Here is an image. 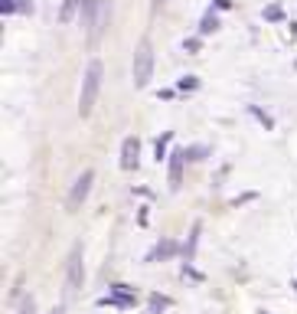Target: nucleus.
Segmentation results:
<instances>
[{"label":"nucleus","instance_id":"nucleus-1","mask_svg":"<svg viewBox=\"0 0 297 314\" xmlns=\"http://www.w3.org/2000/svg\"><path fill=\"white\" fill-rule=\"evenodd\" d=\"M98 88H101V63L92 59L85 69V79H82V95H78V115H88L95 98H98Z\"/></svg>","mask_w":297,"mask_h":314},{"label":"nucleus","instance_id":"nucleus-2","mask_svg":"<svg viewBox=\"0 0 297 314\" xmlns=\"http://www.w3.org/2000/svg\"><path fill=\"white\" fill-rule=\"evenodd\" d=\"M150 72H154V49H150V40H141L134 49V85L144 88L150 82Z\"/></svg>","mask_w":297,"mask_h":314},{"label":"nucleus","instance_id":"nucleus-3","mask_svg":"<svg viewBox=\"0 0 297 314\" xmlns=\"http://www.w3.org/2000/svg\"><path fill=\"white\" fill-rule=\"evenodd\" d=\"M92 180H95V173H92V170H82V177L72 184V193H69V209H78V206L85 203L88 190H92Z\"/></svg>","mask_w":297,"mask_h":314},{"label":"nucleus","instance_id":"nucleus-4","mask_svg":"<svg viewBox=\"0 0 297 314\" xmlns=\"http://www.w3.org/2000/svg\"><path fill=\"white\" fill-rule=\"evenodd\" d=\"M82 278H85V269H82V246H72V255H69V292H78V288H82Z\"/></svg>","mask_w":297,"mask_h":314},{"label":"nucleus","instance_id":"nucleus-5","mask_svg":"<svg viewBox=\"0 0 297 314\" xmlns=\"http://www.w3.org/2000/svg\"><path fill=\"white\" fill-rule=\"evenodd\" d=\"M137 154H141V141L137 138H124V144H121V167L124 170L137 167Z\"/></svg>","mask_w":297,"mask_h":314},{"label":"nucleus","instance_id":"nucleus-6","mask_svg":"<svg viewBox=\"0 0 297 314\" xmlns=\"http://www.w3.org/2000/svg\"><path fill=\"white\" fill-rule=\"evenodd\" d=\"M183 161H186V147H176L170 154V187H180V173H183Z\"/></svg>","mask_w":297,"mask_h":314},{"label":"nucleus","instance_id":"nucleus-7","mask_svg":"<svg viewBox=\"0 0 297 314\" xmlns=\"http://www.w3.org/2000/svg\"><path fill=\"white\" fill-rule=\"evenodd\" d=\"M98 10H101V0H82V23L88 26V33L95 30V20H98L95 13Z\"/></svg>","mask_w":297,"mask_h":314},{"label":"nucleus","instance_id":"nucleus-8","mask_svg":"<svg viewBox=\"0 0 297 314\" xmlns=\"http://www.w3.org/2000/svg\"><path fill=\"white\" fill-rule=\"evenodd\" d=\"M0 7H3V13H30L33 10V3L30 0H0Z\"/></svg>","mask_w":297,"mask_h":314},{"label":"nucleus","instance_id":"nucleus-9","mask_svg":"<svg viewBox=\"0 0 297 314\" xmlns=\"http://www.w3.org/2000/svg\"><path fill=\"white\" fill-rule=\"evenodd\" d=\"M176 252V242H170V239H167V242H160V246H157L154 252H150V255H147V262H154V259H167V255H173Z\"/></svg>","mask_w":297,"mask_h":314},{"label":"nucleus","instance_id":"nucleus-10","mask_svg":"<svg viewBox=\"0 0 297 314\" xmlns=\"http://www.w3.org/2000/svg\"><path fill=\"white\" fill-rule=\"evenodd\" d=\"M196 242H199V226H193V232H189V242L183 246V255H186V265L193 262V255H196Z\"/></svg>","mask_w":297,"mask_h":314},{"label":"nucleus","instance_id":"nucleus-11","mask_svg":"<svg viewBox=\"0 0 297 314\" xmlns=\"http://www.w3.org/2000/svg\"><path fill=\"white\" fill-rule=\"evenodd\" d=\"M212 30H219V17H216V13H206V17H203V26H199V33L206 36V33H212Z\"/></svg>","mask_w":297,"mask_h":314},{"label":"nucleus","instance_id":"nucleus-12","mask_svg":"<svg viewBox=\"0 0 297 314\" xmlns=\"http://www.w3.org/2000/svg\"><path fill=\"white\" fill-rule=\"evenodd\" d=\"M78 3H82V0H66V3H62V13H59V20L62 23H69L72 20V13H75V7Z\"/></svg>","mask_w":297,"mask_h":314},{"label":"nucleus","instance_id":"nucleus-13","mask_svg":"<svg viewBox=\"0 0 297 314\" xmlns=\"http://www.w3.org/2000/svg\"><path fill=\"white\" fill-rule=\"evenodd\" d=\"M164 308H170V298H164V294H150V314L164 311Z\"/></svg>","mask_w":297,"mask_h":314},{"label":"nucleus","instance_id":"nucleus-14","mask_svg":"<svg viewBox=\"0 0 297 314\" xmlns=\"http://www.w3.org/2000/svg\"><path fill=\"white\" fill-rule=\"evenodd\" d=\"M248 111H252V115H255V118H258V121H261V125H264V128H275V121H271V118H268V115H264V111H261V108H255V105H252V108H248Z\"/></svg>","mask_w":297,"mask_h":314},{"label":"nucleus","instance_id":"nucleus-15","mask_svg":"<svg viewBox=\"0 0 297 314\" xmlns=\"http://www.w3.org/2000/svg\"><path fill=\"white\" fill-rule=\"evenodd\" d=\"M17 314H36V301H33V298H23V301H20V311H17Z\"/></svg>","mask_w":297,"mask_h":314},{"label":"nucleus","instance_id":"nucleus-16","mask_svg":"<svg viewBox=\"0 0 297 314\" xmlns=\"http://www.w3.org/2000/svg\"><path fill=\"white\" fill-rule=\"evenodd\" d=\"M196 76H186V79H180V88H196Z\"/></svg>","mask_w":297,"mask_h":314},{"label":"nucleus","instance_id":"nucleus-17","mask_svg":"<svg viewBox=\"0 0 297 314\" xmlns=\"http://www.w3.org/2000/svg\"><path fill=\"white\" fill-rule=\"evenodd\" d=\"M264 17H268V20H278V17H281V7H268Z\"/></svg>","mask_w":297,"mask_h":314},{"label":"nucleus","instance_id":"nucleus-18","mask_svg":"<svg viewBox=\"0 0 297 314\" xmlns=\"http://www.w3.org/2000/svg\"><path fill=\"white\" fill-rule=\"evenodd\" d=\"M49 314H66V311H62V304H56V308H53Z\"/></svg>","mask_w":297,"mask_h":314},{"label":"nucleus","instance_id":"nucleus-19","mask_svg":"<svg viewBox=\"0 0 297 314\" xmlns=\"http://www.w3.org/2000/svg\"><path fill=\"white\" fill-rule=\"evenodd\" d=\"M157 3H164V0H157Z\"/></svg>","mask_w":297,"mask_h":314},{"label":"nucleus","instance_id":"nucleus-20","mask_svg":"<svg viewBox=\"0 0 297 314\" xmlns=\"http://www.w3.org/2000/svg\"><path fill=\"white\" fill-rule=\"evenodd\" d=\"M147 314H150V311H147Z\"/></svg>","mask_w":297,"mask_h":314}]
</instances>
